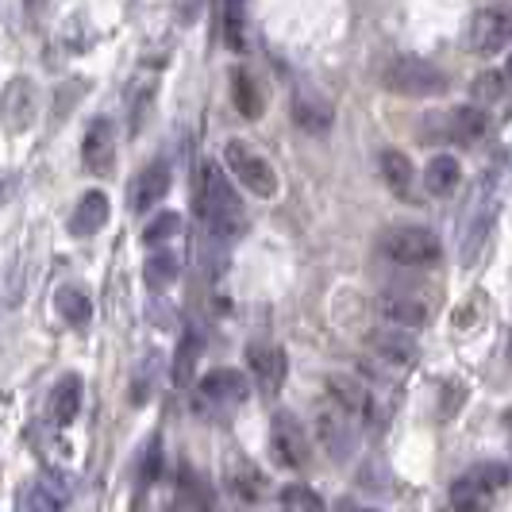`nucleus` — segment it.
<instances>
[{"label":"nucleus","mask_w":512,"mask_h":512,"mask_svg":"<svg viewBox=\"0 0 512 512\" xmlns=\"http://www.w3.org/2000/svg\"><path fill=\"white\" fill-rule=\"evenodd\" d=\"M382 85L397 97H439V93H447L451 81L428 58L405 54V58H393L382 70Z\"/></svg>","instance_id":"nucleus-5"},{"label":"nucleus","mask_w":512,"mask_h":512,"mask_svg":"<svg viewBox=\"0 0 512 512\" xmlns=\"http://www.w3.org/2000/svg\"><path fill=\"white\" fill-rule=\"evenodd\" d=\"M505 89H509V74L505 70H486L482 77H474L470 97H474V104H493L505 97Z\"/></svg>","instance_id":"nucleus-30"},{"label":"nucleus","mask_w":512,"mask_h":512,"mask_svg":"<svg viewBox=\"0 0 512 512\" xmlns=\"http://www.w3.org/2000/svg\"><path fill=\"white\" fill-rule=\"evenodd\" d=\"M154 359H158V355H147V359H143V366H139V378H135V385H131V401H135V405H143V401L151 397V366H154Z\"/></svg>","instance_id":"nucleus-35"},{"label":"nucleus","mask_w":512,"mask_h":512,"mask_svg":"<svg viewBox=\"0 0 512 512\" xmlns=\"http://www.w3.org/2000/svg\"><path fill=\"white\" fill-rule=\"evenodd\" d=\"M282 505L285 512H324V501L305 486H289L282 493Z\"/></svg>","instance_id":"nucleus-32"},{"label":"nucleus","mask_w":512,"mask_h":512,"mask_svg":"<svg viewBox=\"0 0 512 512\" xmlns=\"http://www.w3.org/2000/svg\"><path fill=\"white\" fill-rule=\"evenodd\" d=\"M270 451L274 462L285 470H308L312 466V443H308L305 428L293 412H278L270 424Z\"/></svg>","instance_id":"nucleus-7"},{"label":"nucleus","mask_w":512,"mask_h":512,"mask_svg":"<svg viewBox=\"0 0 512 512\" xmlns=\"http://www.w3.org/2000/svg\"><path fill=\"white\" fill-rule=\"evenodd\" d=\"M39 486L47 489V493H51V497H58V501H62V505H66V501H70V478H66V474H62V470H47V474H43V478H39Z\"/></svg>","instance_id":"nucleus-36"},{"label":"nucleus","mask_w":512,"mask_h":512,"mask_svg":"<svg viewBox=\"0 0 512 512\" xmlns=\"http://www.w3.org/2000/svg\"><path fill=\"white\" fill-rule=\"evenodd\" d=\"M201 335L197 332H185L178 343V355H174V385L185 389V385L193 382V370H197V359H201Z\"/></svg>","instance_id":"nucleus-27"},{"label":"nucleus","mask_w":512,"mask_h":512,"mask_svg":"<svg viewBox=\"0 0 512 512\" xmlns=\"http://www.w3.org/2000/svg\"><path fill=\"white\" fill-rule=\"evenodd\" d=\"M143 282L151 285L154 293L170 289V285L178 282V255H170V251H154V255L143 262Z\"/></svg>","instance_id":"nucleus-26"},{"label":"nucleus","mask_w":512,"mask_h":512,"mask_svg":"<svg viewBox=\"0 0 512 512\" xmlns=\"http://www.w3.org/2000/svg\"><path fill=\"white\" fill-rule=\"evenodd\" d=\"M197 212H201V220L208 224V231L216 235V239H239L243 228H247V212H243V201H239V193L231 189L228 174L216 166V162H205L201 166V185H197Z\"/></svg>","instance_id":"nucleus-2"},{"label":"nucleus","mask_w":512,"mask_h":512,"mask_svg":"<svg viewBox=\"0 0 512 512\" xmlns=\"http://www.w3.org/2000/svg\"><path fill=\"white\" fill-rule=\"evenodd\" d=\"M24 4H27V12H39V8L47 4V0H24Z\"/></svg>","instance_id":"nucleus-40"},{"label":"nucleus","mask_w":512,"mask_h":512,"mask_svg":"<svg viewBox=\"0 0 512 512\" xmlns=\"http://www.w3.org/2000/svg\"><path fill=\"white\" fill-rule=\"evenodd\" d=\"M228 489L239 497V501H247V505H255V501H262L266 493H270V478L258 470L255 462L247 459H235L228 466Z\"/></svg>","instance_id":"nucleus-21"},{"label":"nucleus","mask_w":512,"mask_h":512,"mask_svg":"<svg viewBox=\"0 0 512 512\" xmlns=\"http://www.w3.org/2000/svg\"><path fill=\"white\" fill-rule=\"evenodd\" d=\"M316 439H320V451L332 462H351L359 451V428L347 412H339L335 405L316 412Z\"/></svg>","instance_id":"nucleus-8"},{"label":"nucleus","mask_w":512,"mask_h":512,"mask_svg":"<svg viewBox=\"0 0 512 512\" xmlns=\"http://www.w3.org/2000/svg\"><path fill=\"white\" fill-rule=\"evenodd\" d=\"M474 470H478V474L486 478V486L497 489V493L509 489V482H512V470L505 466V462H482V466H474Z\"/></svg>","instance_id":"nucleus-34"},{"label":"nucleus","mask_w":512,"mask_h":512,"mask_svg":"<svg viewBox=\"0 0 512 512\" xmlns=\"http://www.w3.org/2000/svg\"><path fill=\"white\" fill-rule=\"evenodd\" d=\"M420 178H424V189H428V197L443 201V197H451V193L459 189L462 162L455 158V154H436V158L428 162V170H424Z\"/></svg>","instance_id":"nucleus-22"},{"label":"nucleus","mask_w":512,"mask_h":512,"mask_svg":"<svg viewBox=\"0 0 512 512\" xmlns=\"http://www.w3.org/2000/svg\"><path fill=\"white\" fill-rule=\"evenodd\" d=\"M224 166H228V174L247 193H255L258 201H274L278 197V170H274V162L266 158V154H258L251 143H243V139H228L224 143Z\"/></svg>","instance_id":"nucleus-4"},{"label":"nucleus","mask_w":512,"mask_h":512,"mask_svg":"<svg viewBox=\"0 0 512 512\" xmlns=\"http://www.w3.org/2000/svg\"><path fill=\"white\" fill-rule=\"evenodd\" d=\"M54 305H58L62 320H66L70 328H85V324L93 320V297H89L81 285H62V289L54 293Z\"/></svg>","instance_id":"nucleus-25"},{"label":"nucleus","mask_w":512,"mask_h":512,"mask_svg":"<svg viewBox=\"0 0 512 512\" xmlns=\"http://www.w3.org/2000/svg\"><path fill=\"white\" fill-rule=\"evenodd\" d=\"M370 351L378 355V359L393 362V366H412V362L420 359V347H416V339L412 332H401V328H382V332H370Z\"/></svg>","instance_id":"nucleus-18"},{"label":"nucleus","mask_w":512,"mask_h":512,"mask_svg":"<svg viewBox=\"0 0 512 512\" xmlns=\"http://www.w3.org/2000/svg\"><path fill=\"white\" fill-rule=\"evenodd\" d=\"M224 39L231 51L247 47V0H224Z\"/></svg>","instance_id":"nucleus-29"},{"label":"nucleus","mask_w":512,"mask_h":512,"mask_svg":"<svg viewBox=\"0 0 512 512\" xmlns=\"http://www.w3.org/2000/svg\"><path fill=\"white\" fill-rule=\"evenodd\" d=\"M24 509H27V512H62L66 505H62L58 497H51L47 489H43L39 482H35V486H31V489L24 493Z\"/></svg>","instance_id":"nucleus-33"},{"label":"nucleus","mask_w":512,"mask_h":512,"mask_svg":"<svg viewBox=\"0 0 512 512\" xmlns=\"http://www.w3.org/2000/svg\"><path fill=\"white\" fill-rule=\"evenodd\" d=\"M108 216H112L108 193H101V189H89V193L77 201L74 216H70V231H74L77 239H89V235H97V231L108 224Z\"/></svg>","instance_id":"nucleus-20"},{"label":"nucleus","mask_w":512,"mask_h":512,"mask_svg":"<svg viewBox=\"0 0 512 512\" xmlns=\"http://www.w3.org/2000/svg\"><path fill=\"white\" fill-rule=\"evenodd\" d=\"M493 497H497V489H489L486 478L478 470H470V474L455 478V486H451V512H489Z\"/></svg>","instance_id":"nucleus-19"},{"label":"nucleus","mask_w":512,"mask_h":512,"mask_svg":"<svg viewBox=\"0 0 512 512\" xmlns=\"http://www.w3.org/2000/svg\"><path fill=\"white\" fill-rule=\"evenodd\" d=\"M247 366H251V374H255L266 393H278L285 382V370H289V359L274 343H251L247 347Z\"/></svg>","instance_id":"nucleus-16"},{"label":"nucleus","mask_w":512,"mask_h":512,"mask_svg":"<svg viewBox=\"0 0 512 512\" xmlns=\"http://www.w3.org/2000/svg\"><path fill=\"white\" fill-rule=\"evenodd\" d=\"M158 459H162L158 439H151V447H147V462H143V486H154V478H158Z\"/></svg>","instance_id":"nucleus-38"},{"label":"nucleus","mask_w":512,"mask_h":512,"mask_svg":"<svg viewBox=\"0 0 512 512\" xmlns=\"http://www.w3.org/2000/svg\"><path fill=\"white\" fill-rule=\"evenodd\" d=\"M328 397H332L335 409L347 412L351 420H366V416L374 412L370 389H366L359 378H351V374H328Z\"/></svg>","instance_id":"nucleus-15"},{"label":"nucleus","mask_w":512,"mask_h":512,"mask_svg":"<svg viewBox=\"0 0 512 512\" xmlns=\"http://www.w3.org/2000/svg\"><path fill=\"white\" fill-rule=\"evenodd\" d=\"M378 251L382 258H389L393 266H405V270H432L443 258V243L432 228L424 224H397V228H385L378 239Z\"/></svg>","instance_id":"nucleus-3"},{"label":"nucleus","mask_w":512,"mask_h":512,"mask_svg":"<svg viewBox=\"0 0 512 512\" xmlns=\"http://www.w3.org/2000/svg\"><path fill=\"white\" fill-rule=\"evenodd\" d=\"M81 412V374H62L51 393V416L54 424H74Z\"/></svg>","instance_id":"nucleus-24"},{"label":"nucleus","mask_w":512,"mask_h":512,"mask_svg":"<svg viewBox=\"0 0 512 512\" xmlns=\"http://www.w3.org/2000/svg\"><path fill=\"white\" fill-rule=\"evenodd\" d=\"M378 316L389 328L420 332L432 320V297H424L420 289H385L378 297Z\"/></svg>","instance_id":"nucleus-6"},{"label":"nucleus","mask_w":512,"mask_h":512,"mask_svg":"<svg viewBox=\"0 0 512 512\" xmlns=\"http://www.w3.org/2000/svg\"><path fill=\"white\" fill-rule=\"evenodd\" d=\"M443 131H447V139L455 147H474L489 135V112L482 104H459V108L447 112Z\"/></svg>","instance_id":"nucleus-13"},{"label":"nucleus","mask_w":512,"mask_h":512,"mask_svg":"<svg viewBox=\"0 0 512 512\" xmlns=\"http://www.w3.org/2000/svg\"><path fill=\"white\" fill-rule=\"evenodd\" d=\"M512 47V4H489L470 20V51L493 58Z\"/></svg>","instance_id":"nucleus-9"},{"label":"nucleus","mask_w":512,"mask_h":512,"mask_svg":"<svg viewBox=\"0 0 512 512\" xmlns=\"http://www.w3.org/2000/svg\"><path fill=\"white\" fill-rule=\"evenodd\" d=\"M505 189H509V158H493L482 178L474 181V193L459 216V262L470 266L474 258L482 255L486 239L493 235V224L501 216L505 205Z\"/></svg>","instance_id":"nucleus-1"},{"label":"nucleus","mask_w":512,"mask_h":512,"mask_svg":"<svg viewBox=\"0 0 512 512\" xmlns=\"http://www.w3.org/2000/svg\"><path fill=\"white\" fill-rule=\"evenodd\" d=\"M378 170H382L385 189H389L397 201H412V197H416V166H412L409 154L389 147V151L378 154Z\"/></svg>","instance_id":"nucleus-17"},{"label":"nucleus","mask_w":512,"mask_h":512,"mask_svg":"<svg viewBox=\"0 0 512 512\" xmlns=\"http://www.w3.org/2000/svg\"><path fill=\"white\" fill-rule=\"evenodd\" d=\"M174 4H178V20L185 27L197 24V20H201V12H205V0H174Z\"/></svg>","instance_id":"nucleus-37"},{"label":"nucleus","mask_w":512,"mask_h":512,"mask_svg":"<svg viewBox=\"0 0 512 512\" xmlns=\"http://www.w3.org/2000/svg\"><path fill=\"white\" fill-rule=\"evenodd\" d=\"M509 366H512V339H509Z\"/></svg>","instance_id":"nucleus-41"},{"label":"nucleus","mask_w":512,"mask_h":512,"mask_svg":"<svg viewBox=\"0 0 512 512\" xmlns=\"http://www.w3.org/2000/svg\"><path fill=\"white\" fill-rule=\"evenodd\" d=\"M293 120H297V128H305L308 135H320V131L332 128V108L324 101L301 97V101L293 104Z\"/></svg>","instance_id":"nucleus-28"},{"label":"nucleus","mask_w":512,"mask_h":512,"mask_svg":"<svg viewBox=\"0 0 512 512\" xmlns=\"http://www.w3.org/2000/svg\"><path fill=\"white\" fill-rule=\"evenodd\" d=\"M231 104H235V112L243 120H258L266 112V97H262V89H258L251 70H235L231 74Z\"/></svg>","instance_id":"nucleus-23"},{"label":"nucleus","mask_w":512,"mask_h":512,"mask_svg":"<svg viewBox=\"0 0 512 512\" xmlns=\"http://www.w3.org/2000/svg\"><path fill=\"white\" fill-rule=\"evenodd\" d=\"M35 108H39V89L31 77H12L0 93V124L4 131L20 135L35 124Z\"/></svg>","instance_id":"nucleus-10"},{"label":"nucleus","mask_w":512,"mask_h":512,"mask_svg":"<svg viewBox=\"0 0 512 512\" xmlns=\"http://www.w3.org/2000/svg\"><path fill=\"white\" fill-rule=\"evenodd\" d=\"M81 162H85V170L89 174H112V166H116V128H112V120L101 116V120H93L89 128H85V139H81Z\"/></svg>","instance_id":"nucleus-12"},{"label":"nucleus","mask_w":512,"mask_h":512,"mask_svg":"<svg viewBox=\"0 0 512 512\" xmlns=\"http://www.w3.org/2000/svg\"><path fill=\"white\" fill-rule=\"evenodd\" d=\"M178 231H181L178 212H158L151 224L143 228V243H147V247H162V243H170Z\"/></svg>","instance_id":"nucleus-31"},{"label":"nucleus","mask_w":512,"mask_h":512,"mask_svg":"<svg viewBox=\"0 0 512 512\" xmlns=\"http://www.w3.org/2000/svg\"><path fill=\"white\" fill-rule=\"evenodd\" d=\"M197 389H201V401H208V405H216V409H235V405H243V401H247L251 382H247V374H243V370L216 366V370H208L205 378H201Z\"/></svg>","instance_id":"nucleus-11"},{"label":"nucleus","mask_w":512,"mask_h":512,"mask_svg":"<svg viewBox=\"0 0 512 512\" xmlns=\"http://www.w3.org/2000/svg\"><path fill=\"white\" fill-rule=\"evenodd\" d=\"M335 512H378V509H366V505L351 501V497H339V501H335Z\"/></svg>","instance_id":"nucleus-39"},{"label":"nucleus","mask_w":512,"mask_h":512,"mask_svg":"<svg viewBox=\"0 0 512 512\" xmlns=\"http://www.w3.org/2000/svg\"><path fill=\"white\" fill-rule=\"evenodd\" d=\"M166 193H170V166L166 162L143 166L131 181V212H151L154 205L166 201Z\"/></svg>","instance_id":"nucleus-14"}]
</instances>
